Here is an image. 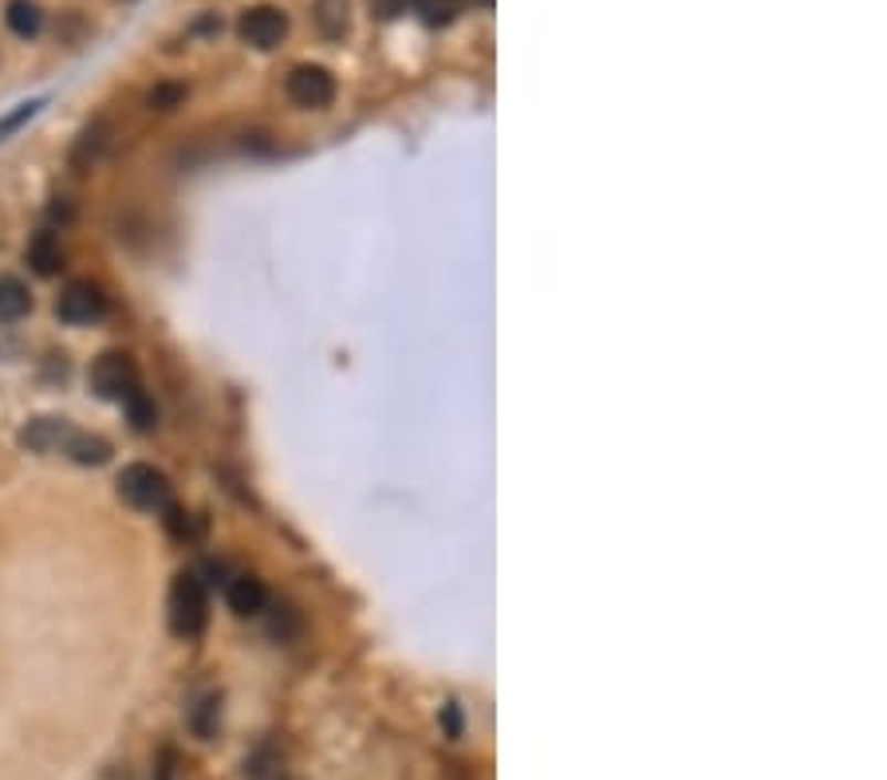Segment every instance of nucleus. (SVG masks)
<instances>
[{
	"mask_svg": "<svg viewBox=\"0 0 887 780\" xmlns=\"http://www.w3.org/2000/svg\"><path fill=\"white\" fill-rule=\"evenodd\" d=\"M209 620V603H206V587L194 572H181L170 587V631L178 638H194L206 631Z\"/></svg>",
	"mask_w": 887,
	"mask_h": 780,
	"instance_id": "nucleus-1",
	"label": "nucleus"
},
{
	"mask_svg": "<svg viewBox=\"0 0 887 780\" xmlns=\"http://www.w3.org/2000/svg\"><path fill=\"white\" fill-rule=\"evenodd\" d=\"M118 497L138 512H158L170 505V481H166L163 469L135 461V466H127L118 474Z\"/></svg>",
	"mask_w": 887,
	"mask_h": 780,
	"instance_id": "nucleus-2",
	"label": "nucleus"
},
{
	"mask_svg": "<svg viewBox=\"0 0 887 780\" xmlns=\"http://www.w3.org/2000/svg\"><path fill=\"white\" fill-rule=\"evenodd\" d=\"M135 386L138 371L131 363V355H123V351H107V355H100V360L91 363V391L100 398H107V403H123Z\"/></svg>",
	"mask_w": 887,
	"mask_h": 780,
	"instance_id": "nucleus-3",
	"label": "nucleus"
},
{
	"mask_svg": "<svg viewBox=\"0 0 887 780\" xmlns=\"http://www.w3.org/2000/svg\"><path fill=\"white\" fill-rule=\"evenodd\" d=\"M237 32H241V40L249 48H261V52H269V48L281 44L284 32H289V17H284L281 9H272V4H257V9H249L241 17Z\"/></svg>",
	"mask_w": 887,
	"mask_h": 780,
	"instance_id": "nucleus-4",
	"label": "nucleus"
},
{
	"mask_svg": "<svg viewBox=\"0 0 887 780\" xmlns=\"http://www.w3.org/2000/svg\"><path fill=\"white\" fill-rule=\"evenodd\" d=\"M103 312H107V300H103V292L91 284V280H72V284L64 288L60 304H55V315H60L64 323H72V327H80V323H95Z\"/></svg>",
	"mask_w": 887,
	"mask_h": 780,
	"instance_id": "nucleus-5",
	"label": "nucleus"
},
{
	"mask_svg": "<svg viewBox=\"0 0 887 780\" xmlns=\"http://www.w3.org/2000/svg\"><path fill=\"white\" fill-rule=\"evenodd\" d=\"M335 95V83L332 75L324 72V67H316V63H304V67H296V72L289 75V100L296 103V107H327Z\"/></svg>",
	"mask_w": 887,
	"mask_h": 780,
	"instance_id": "nucleus-6",
	"label": "nucleus"
},
{
	"mask_svg": "<svg viewBox=\"0 0 887 780\" xmlns=\"http://www.w3.org/2000/svg\"><path fill=\"white\" fill-rule=\"evenodd\" d=\"M67 426L64 418H32L20 430V446H28V449H36V454H55V449H64V441H67Z\"/></svg>",
	"mask_w": 887,
	"mask_h": 780,
	"instance_id": "nucleus-7",
	"label": "nucleus"
},
{
	"mask_svg": "<svg viewBox=\"0 0 887 780\" xmlns=\"http://www.w3.org/2000/svg\"><path fill=\"white\" fill-rule=\"evenodd\" d=\"M28 264L40 272V277H55L64 269V249H60V237L52 229H40L32 241H28Z\"/></svg>",
	"mask_w": 887,
	"mask_h": 780,
	"instance_id": "nucleus-8",
	"label": "nucleus"
},
{
	"mask_svg": "<svg viewBox=\"0 0 887 780\" xmlns=\"http://www.w3.org/2000/svg\"><path fill=\"white\" fill-rule=\"evenodd\" d=\"M60 454H67L80 466H103L111 458V441H103L100 434H83V430H67V441Z\"/></svg>",
	"mask_w": 887,
	"mask_h": 780,
	"instance_id": "nucleus-9",
	"label": "nucleus"
},
{
	"mask_svg": "<svg viewBox=\"0 0 887 780\" xmlns=\"http://www.w3.org/2000/svg\"><path fill=\"white\" fill-rule=\"evenodd\" d=\"M264 603H269V595H264L261 580H253V575L229 580V607H233L237 615H261Z\"/></svg>",
	"mask_w": 887,
	"mask_h": 780,
	"instance_id": "nucleus-10",
	"label": "nucleus"
},
{
	"mask_svg": "<svg viewBox=\"0 0 887 780\" xmlns=\"http://www.w3.org/2000/svg\"><path fill=\"white\" fill-rule=\"evenodd\" d=\"M32 312V292L24 280L0 277V323H17Z\"/></svg>",
	"mask_w": 887,
	"mask_h": 780,
	"instance_id": "nucleus-11",
	"label": "nucleus"
},
{
	"mask_svg": "<svg viewBox=\"0 0 887 780\" xmlns=\"http://www.w3.org/2000/svg\"><path fill=\"white\" fill-rule=\"evenodd\" d=\"M4 20H9V28L17 32L20 40L40 37V28H44V12H40L36 0H12L9 12H4Z\"/></svg>",
	"mask_w": 887,
	"mask_h": 780,
	"instance_id": "nucleus-12",
	"label": "nucleus"
},
{
	"mask_svg": "<svg viewBox=\"0 0 887 780\" xmlns=\"http://www.w3.org/2000/svg\"><path fill=\"white\" fill-rule=\"evenodd\" d=\"M123 410H127V418H131V426H135L138 434H146V430H155V422H158V410H155V403H150V395H146L143 386H135L127 398H123Z\"/></svg>",
	"mask_w": 887,
	"mask_h": 780,
	"instance_id": "nucleus-13",
	"label": "nucleus"
},
{
	"mask_svg": "<svg viewBox=\"0 0 887 780\" xmlns=\"http://www.w3.org/2000/svg\"><path fill=\"white\" fill-rule=\"evenodd\" d=\"M316 24L327 40H340L347 32V0H320Z\"/></svg>",
	"mask_w": 887,
	"mask_h": 780,
	"instance_id": "nucleus-14",
	"label": "nucleus"
},
{
	"mask_svg": "<svg viewBox=\"0 0 887 780\" xmlns=\"http://www.w3.org/2000/svg\"><path fill=\"white\" fill-rule=\"evenodd\" d=\"M415 12L430 28H442V24H453V20H458L462 0H415Z\"/></svg>",
	"mask_w": 887,
	"mask_h": 780,
	"instance_id": "nucleus-15",
	"label": "nucleus"
},
{
	"mask_svg": "<svg viewBox=\"0 0 887 780\" xmlns=\"http://www.w3.org/2000/svg\"><path fill=\"white\" fill-rule=\"evenodd\" d=\"M218 698L209 694V698H201L198 706H194V714H190V726H194V734L198 737H213V729H218Z\"/></svg>",
	"mask_w": 887,
	"mask_h": 780,
	"instance_id": "nucleus-16",
	"label": "nucleus"
},
{
	"mask_svg": "<svg viewBox=\"0 0 887 780\" xmlns=\"http://www.w3.org/2000/svg\"><path fill=\"white\" fill-rule=\"evenodd\" d=\"M181 100H186V87H178V83H163V87L150 91V107L158 111H174Z\"/></svg>",
	"mask_w": 887,
	"mask_h": 780,
	"instance_id": "nucleus-17",
	"label": "nucleus"
},
{
	"mask_svg": "<svg viewBox=\"0 0 887 780\" xmlns=\"http://www.w3.org/2000/svg\"><path fill=\"white\" fill-rule=\"evenodd\" d=\"M367 4H372V17H379V20H395L407 9V0H367Z\"/></svg>",
	"mask_w": 887,
	"mask_h": 780,
	"instance_id": "nucleus-18",
	"label": "nucleus"
},
{
	"mask_svg": "<svg viewBox=\"0 0 887 780\" xmlns=\"http://www.w3.org/2000/svg\"><path fill=\"white\" fill-rule=\"evenodd\" d=\"M36 111H40V103H24V107H20L17 115H9V118H4V123H0V138L9 135V131H17V126L24 123V118H32V115H36Z\"/></svg>",
	"mask_w": 887,
	"mask_h": 780,
	"instance_id": "nucleus-19",
	"label": "nucleus"
},
{
	"mask_svg": "<svg viewBox=\"0 0 887 780\" xmlns=\"http://www.w3.org/2000/svg\"><path fill=\"white\" fill-rule=\"evenodd\" d=\"M470 4H489V0H470Z\"/></svg>",
	"mask_w": 887,
	"mask_h": 780,
	"instance_id": "nucleus-20",
	"label": "nucleus"
}]
</instances>
